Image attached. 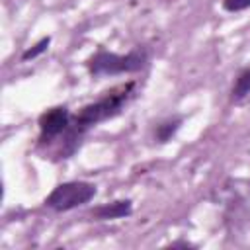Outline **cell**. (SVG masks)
Returning a JSON list of instances; mask_svg holds the SVG:
<instances>
[{"mask_svg":"<svg viewBox=\"0 0 250 250\" xmlns=\"http://www.w3.org/2000/svg\"><path fill=\"white\" fill-rule=\"evenodd\" d=\"M135 88H137V82L135 80H129V82H123V84H117L113 88H109L107 92H104L98 100L82 105L74 115H72V121H70V127L68 131L62 135V158L72 154L74 148L78 146L80 139L92 129L96 127L98 123L102 121H107L115 115H119L125 105L129 104V100L135 96Z\"/></svg>","mask_w":250,"mask_h":250,"instance_id":"6da1fadb","label":"cell"},{"mask_svg":"<svg viewBox=\"0 0 250 250\" xmlns=\"http://www.w3.org/2000/svg\"><path fill=\"white\" fill-rule=\"evenodd\" d=\"M148 61L146 49H133L127 55H117L109 51H98L86 61L88 72L92 76H113V74H127V72H139L145 68Z\"/></svg>","mask_w":250,"mask_h":250,"instance_id":"7a4b0ae2","label":"cell"},{"mask_svg":"<svg viewBox=\"0 0 250 250\" xmlns=\"http://www.w3.org/2000/svg\"><path fill=\"white\" fill-rule=\"evenodd\" d=\"M96 193H98V188L90 182H64V184H59L45 197V205L53 211L62 213V211H70L80 205H86L96 197Z\"/></svg>","mask_w":250,"mask_h":250,"instance_id":"3957f363","label":"cell"},{"mask_svg":"<svg viewBox=\"0 0 250 250\" xmlns=\"http://www.w3.org/2000/svg\"><path fill=\"white\" fill-rule=\"evenodd\" d=\"M70 121H72V115L66 105H55V107H49L47 111H43L37 121L39 143L45 145V143H53V141L61 139L68 131Z\"/></svg>","mask_w":250,"mask_h":250,"instance_id":"277c9868","label":"cell"},{"mask_svg":"<svg viewBox=\"0 0 250 250\" xmlns=\"http://www.w3.org/2000/svg\"><path fill=\"white\" fill-rule=\"evenodd\" d=\"M133 213V203L131 199H117L111 203H104L96 209H92V217L96 221H113V219H123Z\"/></svg>","mask_w":250,"mask_h":250,"instance_id":"5b68a950","label":"cell"},{"mask_svg":"<svg viewBox=\"0 0 250 250\" xmlns=\"http://www.w3.org/2000/svg\"><path fill=\"white\" fill-rule=\"evenodd\" d=\"M182 123H184V117L182 115H170V117L158 121L156 127H154V141L160 143V145L172 141V137L180 131Z\"/></svg>","mask_w":250,"mask_h":250,"instance_id":"8992f818","label":"cell"},{"mask_svg":"<svg viewBox=\"0 0 250 250\" xmlns=\"http://www.w3.org/2000/svg\"><path fill=\"white\" fill-rule=\"evenodd\" d=\"M250 94V66H246L244 70L238 72V76L234 78V84H232V90H230V98L234 102L246 98Z\"/></svg>","mask_w":250,"mask_h":250,"instance_id":"52a82bcc","label":"cell"},{"mask_svg":"<svg viewBox=\"0 0 250 250\" xmlns=\"http://www.w3.org/2000/svg\"><path fill=\"white\" fill-rule=\"evenodd\" d=\"M49 43H51V37H43V39H41V41H37L33 47L25 49V51H23V55H21V59H23V61H29V59L39 57L41 53H45V51L49 49Z\"/></svg>","mask_w":250,"mask_h":250,"instance_id":"ba28073f","label":"cell"},{"mask_svg":"<svg viewBox=\"0 0 250 250\" xmlns=\"http://www.w3.org/2000/svg\"><path fill=\"white\" fill-rule=\"evenodd\" d=\"M223 8L227 12H242L250 8V0H223Z\"/></svg>","mask_w":250,"mask_h":250,"instance_id":"9c48e42d","label":"cell"}]
</instances>
